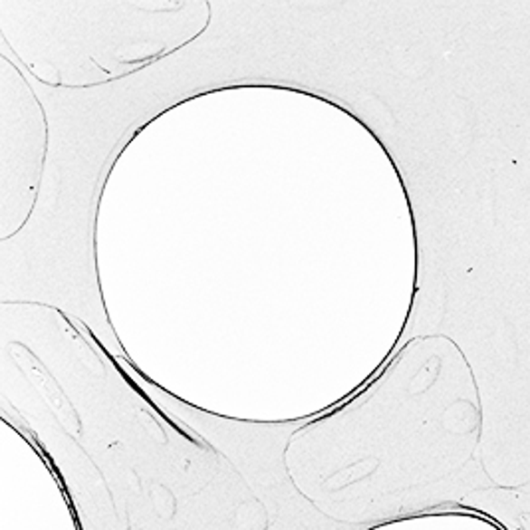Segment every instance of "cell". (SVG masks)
Here are the masks:
<instances>
[{
    "instance_id": "obj_1",
    "label": "cell",
    "mask_w": 530,
    "mask_h": 530,
    "mask_svg": "<svg viewBox=\"0 0 530 530\" xmlns=\"http://www.w3.org/2000/svg\"><path fill=\"white\" fill-rule=\"evenodd\" d=\"M8 354H10V358L18 364V368L23 370L26 378L33 382V385L40 392V395L44 397L46 403L52 407L54 413L60 417V421H62L66 430L78 433L80 431V417H78L76 410L72 407V403L68 402L66 393L60 390V385L56 383L52 375H50V372L44 368L43 364H40L36 355L23 344H10Z\"/></svg>"
}]
</instances>
